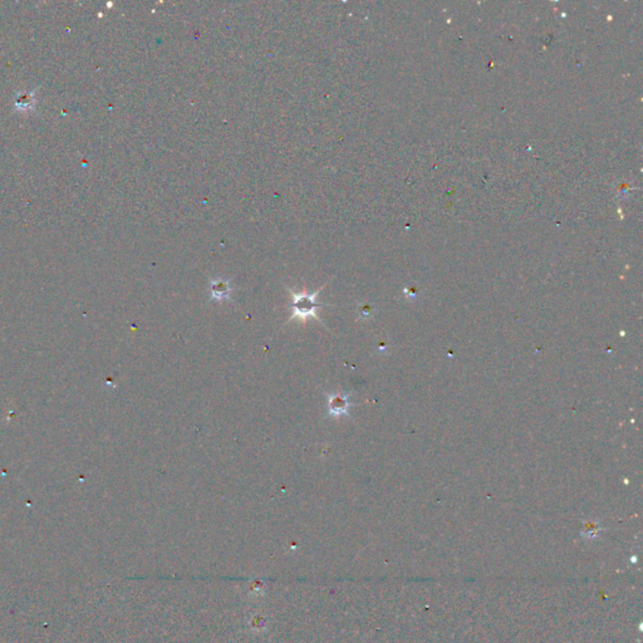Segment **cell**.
<instances>
[{
	"instance_id": "obj_1",
	"label": "cell",
	"mask_w": 643,
	"mask_h": 643,
	"mask_svg": "<svg viewBox=\"0 0 643 643\" xmlns=\"http://www.w3.org/2000/svg\"><path fill=\"white\" fill-rule=\"evenodd\" d=\"M322 289L323 288H320L319 290L312 293V294L307 293V292L295 293L293 290H289L290 295H292V316L288 319V322H290L293 319H299L302 322H305V320H308L312 318V319L318 320L319 323H322L320 318L318 316V310L328 307L327 304L319 303L317 301L318 294Z\"/></svg>"
},
{
	"instance_id": "obj_2",
	"label": "cell",
	"mask_w": 643,
	"mask_h": 643,
	"mask_svg": "<svg viewBox=\"0 0 643 643\" xmlns=\"http://www.w3.org/2000/svg\"><path fill=\"white\" fill-rule=\"evenodd\" d=\"M327 416H349V409L352 407L351 396L347 392H326Z\"/></svg>"
},
{
	"instance_id": "obj_3",
	"label": "cell",
	"mask_w": 643,
	"mask_h": 643,
	"mask_svg": "<svg viewBox=\"0 0 643 643\" xmlns=\"http://www.w3.org/2000/svg\"><path fill=\"white\" fill-rule=\"evenodd\" d=\"M234 288L231 286V279L216 278L209 281V301L210 302H231V293Z\"/></svg>"
}]
</instances>
